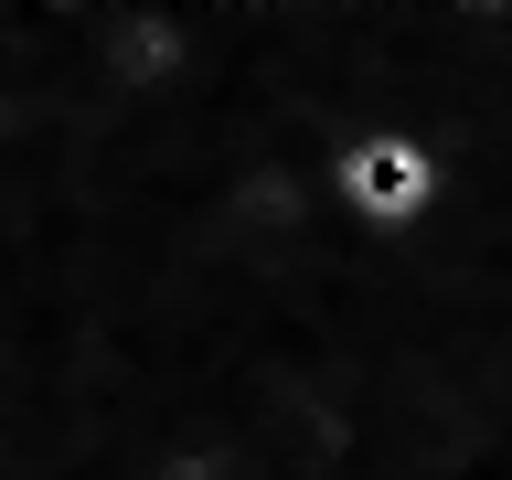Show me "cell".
<instances>
[{
	"label": "cell",
	"instance_id": "1",
	"mask_svg": "<svg viewBox=\"0 0 512 480\" xmlns=\"http://www.w3.org/2000/svg\"><path fill=\"white\" fill-rule=\"evenodd\" d=\"M331 182H342V203L374 224V235H406V224L438 203L448 171H438V150H427V128H352Z\"/></svg>",
	"mask_w": 512,
	"mask_h": 480
}]
</instances>
